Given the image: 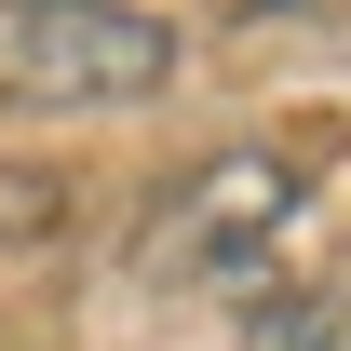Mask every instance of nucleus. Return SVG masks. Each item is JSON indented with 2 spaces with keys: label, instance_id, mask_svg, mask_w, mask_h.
<instances>
[{
  "label": "nucleus",
  "instance_id": "nucleus-1",
  "mask_svg": "<svg viewBox=\"0 0 351 351\" xmlns=\"http://www.w3.org/2000/svg\"><path fill=\"white\" fill-rule=\"evenodd\" d=\"M311 217V176L284 149H217V162H189L162 189V217H149V270L189 284V298H284V243Z\"/></svg>",
  "mask_w": 351,
  "mask_h": 351
},
{
  "label": "nucleus",
  "instance_id": "nucleus-2",
  "mask_svg": "<svg viewBox=\"0 0 351 351\" xmlns=\"http://www.w3.org/2000/svg\"><path fill=\"white\" fill-rule=\"evenodd\" d=\"M162 82H176V14L149 0H0L14 108H149Z\"/></svg>",
  "mask_w": 351,
  "mask_h": 351
},
{
  "label": "nucleus",
  "instance_id": "nucleus-3",
  "mask_svg": "<svg viewBox=\"0 0 351 351\" xmlns=\"http://www.w3.org/2000/svg\"><path fill=\"white\" fill-rule=\"evenodd\" d=\"M243 351H351V298L338 284H284L243 311Z\"/></svg>",
  "mask_w": 351,
  "mask_h": 351
}]
</instances>
